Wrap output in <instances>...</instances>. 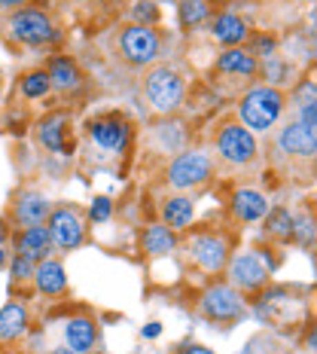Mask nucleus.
I'll return each instance as SVG.
<instances>
[{
  "instance_id": "20",
  "label": "nucleus",
  "mask_w": 317,
  "mask_h": 354,
  "mask_svg": "<svg viewBox=\"0 0 317 354\" xmlns=\"http://www.w3.org/2000/svg\"><path fill=\"white\" fill-rule=\"evenodd\" d=\"M217 71L223 73H238V77H253L256 71H260V64H256V55L247 53V49H229V53L220 55L217 62Z\"/></svg>"
},
{
  "instance_id": "28",
  "label": "nucleus",
  "mask_w": 317,
  "mask_h": 354,
  "mask_svg": "<svg viewBox=\"0 0 317 354\" xmlns=\"http://www.w3.org/2000/svg\"><path fill=\"white\" fill-rule=\"evenodd\" d=\"M49 88H52V83H49L46 71H34L21 80V95H25V98H43Z\"/></svg>"
},
{
  "instance_id": "21",
  "label": "nucleus",
  "mask_w": 317,
  "mask_h": 354,
  "mask_svg": "<svg viewBox=\"0 0 317 354\" xmlns=\"http://www.w3.org/2000/svg\"><path fill=\"white\" fill-rule=\"evenodd\" d=\"M25 330H28V312L19 302H10V306L0 308V342H12Z\"/></svg>"
},
{
  "instance_id": "17",
  "label": "nucleus",
  "mask_w": 317,
  "mask_h": 354,
  "mask_svg": "<svg viewBox=\"0 0 317 354\" xmlns=\"http://www.w3.org/2000/svg\"><path fill=\"white\" fill-rule=\"evenodd\" d=\"M19 254L21 257H28V260H46L49 257V250H52V239H49V230L46 226H28L25 232L19 235Z\"/></svg>"
},
{
  "instance_id": "13",
  "label": "nucleus",
  "mask_w": 317,
  "mask_h": 354,
  "mask_svg": "<svg viewBox=\"0 0 317 354\" xmlns=\"http://www.w3.org/2000/svg\"><path fill=\"white\" fill-rule=\"evenodd\" d=\"M49 211H52V205H49L46 196L40 193H21L16 208H12V220L21 226V230H28V226H40L46 223Z\"/></svg>"
},
{
  "instance_id": "19",
  "label": "nucleus",
  "mask_w": 317,
  "mask_h": 354,
  "mask_svg": "<svg viewBox=\"0 0 317 354\" xmlns=\"http://www.w3.org/2000/svg\"><path fill=\"white\" fill-rule=\"evenodd\" d=\"M213 37H217L223 46H238V43L247 40V25L241 16H235V12H220L217 19H213Z\"/></svg>"
},
{
  "instance_id": "18",
  "label": "nucleus",
  "mask_w": 317,
  "mask_h": 354,
  "mask_svg": "<svg viewBox=\"0 0 317 354\" xmlns=\"http://www.w3.org/2000/svg\"><path fill=\"white\" fill-rule=\"evenodd\" d=\"M49 83H52V88H58V92H77L79 83H83V73H79V68L70 62V58L58 55L52 58V64H49Z\"/></svg>"
},
{
  "instance_id": "8",
  "label": "nucleus",
  "mask_w": 317,
  "mask_h": 354,
  "mask_svg": "<svg viewBox=\"0 0 317 354\" xmlns=\"http://www.w3.org/2000/svg\"><path fill=\"white\" fill-rule=\"evenodd\" d=\"M217 150L220 156L232 165H247L250 159L256 156V138L253 131L244 129V125H223L217 135Z\"/></svg>"
},
{
  "instance_id": "24",
  "label": "nucleus",
  "mask_w": 317,
  "mask_h": 354,
  "mask_svg": "<svg viewBox=\"0 0 317 354\" xmlns=\"http://www.w3.org/2000/svg\"><path fill=\"white\" fill-rule=\"evenodd\" d=\"M174 245H177V239H174V232L168 230L165 223L162 226H146L144 230V250L150 257L168 254V250H174Z\"/></svg>"
},
{
  "instance_id": "2",
  "label": "nucleus",
  "mask_w": 317,
  "mask_h": 354,
  "mask_svg": "<svg viewBox=\"0 0 317 354\" xmlns=\"http://www.w3.org/2000/svg\"><path fill=\"white\" fill-rule=\"evenodd\" d=\"M146 101H150V107L156 110V113H174L177 107H180L183 101V77L177 73L174 68H156L146 77Z\"/></svg>"
},
{
  "instance_id": "22",
  "label": "nucleus",
  "mask_w": 317,
  "mask_h": 354,
  "mask_svg": "<svg viewBox=\"0 0 317 354\" xmlns=\"http://www.w3.org/2000/svg\"><path fill=\"white\" fill-rule=\"evenodd\" d=\"M193 202H189L186 196H174L165 202V208H162V220H165L168 230H186L189 223H193Z\"/></svg>"
},
{
  "instance_id": "34",
  "label": "nucleus",
  "mask_w": 317,
  "mask_h": 354,
  "mask_svg": "<svg viewBox=\"0 0 317 354\" xmlns=\"http://www.w3.org/2000/svg\"><path fill=\"white\" fill-rule=\"evenodd\" d=\"M183 354H213V351L204 348V345H189V348H183Z\"/></svg>"
},
{
  "instance_id": "36",
  "label": "nucleus",
  "mask_w": 317,
  "mask_h": 354,
  "mask_svg": "<svg viewBox=\"0 0 317 354\" xmlns=\"http://www.w3.org/2000/svg\"><path fill=\"white\" fill-rule=\"evenodd\" d=\"M19 3H25V0H0V10H6V6H19Z\"/></svg>"
},
{
  "instance_id": "33",
  "label": "nucleus",
  "mask_w": 317,
  "mask_h": 354,
  "mask_svg": "<svg viewBox=\"0 0 317 354\" xmlns=\"http://www.w3.org/2000/svg\"><path fill=\"white\" fill-rule=\"evenodd\" d=\"M159 333H162L159 324H146V327H144V336H146V339H156Z\"/></svg>"
},
{
  "instance_id": "23",
  "label": "nucleus",
  "mask_w": 317,
  "mask_h": 354,
  "mask_svg": "<svg viewBox=\"0 0 317 354\" xmlns=\"http://www.w3.org/2000/svg\"><path fill=\"white\" fill-rule=\"evenodd\" d=\"M64 116H49V120L40 122V129H37V138H40V144L46 147L49 153H68L70 147L64 141Z\"/></svg>"
},
{
  "instance_id": "30",
  "label": "nucleus",
  "mask_w": 317,
  "mask_h": 354,
  "mask_svg": "<svg viewBox=\"0 0 317 354\" xmlns=\"http://www.w3.org/2000/svg\"><path fill=\"white\" fill-rule=\"evenodd\" d=\"M131 19H135L137 25H150V21H156L159 19L156 0H141V3H135V10H131Z\"/></svg>"
},
{
  "instance_id": "39",
  "label": "nucleus",
  "mask_w": 317,
  "mask_h": 354,
  "mask_svg": "<svg viewBox=\"0 0 317 354\" xmlns=\"http://www.w3.org/2000/svg\"><path fill=\"white\" fill-rule=\"evenodd\" d=\"M213 3H229V0H213Z\"/></svg>"
},
{
  "instance_id": "1",
  "label": "nucleus",
  "mask_w": 317,
  "mask_h": 354,
  "mask_svg": "<svg viewBox=\"0 0 317 354\" xmlns=\"http://www.w3.org/2000/svg\"><path fill=\"white\" fill-rule=\"evenodd\" d=\"M284 113V95L271 86H260L250 88L238 104V116L244 122V129L250 131H265L271 129Z\"/></svg>"
},
{
  "instance_id": "4",
  "label": "nucleus",
  "mask_w": 317,
  "mask_h": 354,
  "mask_svg": "<svg viewBox=\"0 0 317 354\" xmlns=\"http://www.w3.org/2000/svg\"><path fill=\"white\" fill-rule=\"evenodd\" d=\"M119 53L128 64H150L162 53V37L150 25H131L119 34Z\"/></svg>"
},
{
  "instance_id": "5",
  "label": "nucleus",
  "mask_w": 317,
  "mask_h": 354,
  "mask_svg": "<svg viewBox=\"0 0 317 354\" xmlns=\"http://www.w3.org/2000/svg\"><path fill=\"white\" fill-rule=\"evenodd\" d=\"M49 239L58 250H77L86 241V220L77 208H55L46 217Z\"/></svg>"
},
{
  "instance_id": "16",
  "label": "nucleus",
  "mask_w": 317,
  "mask_h": 354,
  "mask_svg": "<svg viewBox=\"0 0 317 354\" xmlns=\"http://www.w3.org/2000/svg\"><path fill=\"white\" fill-rule=\"evenodd\" d=\"M232 211L241 223H253V220H262L269 214V202H265L262 193L256 189H238L232 196Z\"/></svg>"
},
{
  "instance_id": "15",
  "label": "nucleus",
  "mask_w": 317,
  "mask_h": 354,
  "mask_svg": "<svg viewBox=\"0 0 317 354\" xmlns=\"http://www.w3.org/2000/svg\"><path fill=\"white\" fill-rule=\"evenodd\" d=\"M95 339H98V330L88 318H70L64 324V345L73 354H88L95 348Z\"/></svg>"
},
{
  "instance_id": "35",
  "label": "nucleus",
  "mask_w": 317,
  "mask_h": 354,
  "mask_svg": "<svg viewBox=\"0 0 317 354\" xmlns=\"http://www.w3.org/2000/svg\"><path fill=\"white\" fill-rule=\"evenodd\" d=\"M6 263H10V254H6V248L3 245H0V269H3V266Z\"/></svg>"
},
{
  "instance_id": "6",
  "label": "nucleus",
  "mask_w": 317,
  "mask_h": 354,
  "mask_svg": "<svg viewBox=\"0 0 317 354\" xmlns=\"http://www.w3.org/2000/svg\"><path fill=\"white\" fill-rule=\"evenodd\" d=\"M202 312L208 315L211 321H235L244 315V299H241V293L235 290L232 284H211L208 290L202 293Z\"/></svg>"
},
{
  "instance_id": "31",
  "label": "nucleus",
  "mask_w": 317,
  "mask_h": 354,
  "mask_svg": "<svg viewBox=\"0 0 317 354\" xmlns=\"http://www.w3.org/2000/svg\"><path fill=\"white\" fill-rule=\"evenodd\" d=\"M110 214H113V202H110L107 196H98L92 202V211H88V217H92V223H107Z\"/></svg>"
},
{
  "instance_id": "3",
  "label": "nucleus",
  "mask_w": 317,
  "mask_h": 354,
  "mask_svg": "<svg viewBox=\"0 0 317 354\" xmlns=\"http://www.w3.org/2000/svg\"><path fill=\"white\" fill-rule=\"evenodd\" d=\"M10 37L21 46H43V43L55 40V25L46 12L34 10V6H25V10H16L10 19Z\"/></svg>"
},
{
  "instance_id": "26",
  "label": "nucleus",
  "mask_w": 317,
  "mask_h": 354,
  "mask_svg": "<svg viewBox=\"0 0 317 354\" xmlns=\"http://www.w3.org/2000/svg\"><path fill=\"white\" fill-rule=\"evenodd\" d=\"M265 230H269V235H275V239L290 241L293 232H296V217L287 208H275L271 214H265Z\"/></svg>"
},
{
  "instance_id": "38",
  "label": "nucleus",
  "mask_w": 317,
  "mask_h": 354,
  "mask_svg": "<svg viewBox=\"0 0 317 354\" xmlns=\"http://www.w3.org/2000/svg\"><path fill=\"white\" fill-rule=\"evenodd\" d=\"M3 239H6V226L0 223V245H3Z\"/></svg>"
},
{
  "instance_id": "29",
  "label": "nucleus",
  "mask_w": 317,
  "mask_h": 354,
  "mask_svg": "<svg viewBox=\"0 0 317 354\" xmlns=\"http://www.w3.org/2000/svg\"><path fill=\"white\" fill-rule=\"evenodd\" d=\"M34 269H37V263H34V260H28V257H21V254L10 263L12 281H16V284H21V281H31V278H34Z\"/></svg>"
},
{
  "instance_id": "25",
  "label": "nucleus",
  "mask_w": 317,
  "mask_h": 354,
  "mask_svg": "<svg viewBox=\"0 0 317 354\" xmlns=\"http://www.w3.org/2000/svg\"><path fill=\"white\" fill-rule=\"evenodd\" d=\"M317 104V92H314V80L308 77L305 83L296 88V110H299V122L308 125V129H317V120H314V107Z\"/></svg>"
},
{
  "instance_id": "7",
  "label": "nucleus",
  "mask_w": 317,
  "mask_h": 354,
  "mask_svg": "<svg viewBox=\"0 0 317 354\" xmlns=\"http://www.w3.org/2000/svg\"><path fill=\"white\" fill-rule=\"evenodd\" d=\"M88 138H92V144L98 147L101 153L116 156V153H122L131 141V125H128V120H122L119 113H110V116H104V120L92 122Z\"/></svg>"
},
{
  "instance_id": "32",
  "label": "nucleus",
  "mask_w": 317,
  "mask_h": 354,
  "mask_svg": "<svg viewBox=\"0 0 317 354\" xmlns=\"http://www.w3.org/2000/svg\"><path fill=\"white\" fill-rule=\"evenodd\" d=\"M265 73H269V80H275V83H281V77H284V64L278 62L275 55L265 62Z\"/></svg>"
},
{
  "instance_id": "37",
  "label": "nucleus",
  "mask_w": 317,
  "mask_h": 354,
  "mask_svg": "<svg viewBox=\"0 0 317 354\" xmlns=\"http://www.w3.org/2000/svg\"><path fill=\"white\" fill-rule=\"evenodd\" d=\"M52 354H73V351H70V348H68V345H64V348H55V351H52Z\"/></svg>"
},
{
  "instance_id": "10",
  "label": "nucleus",
  "mask_w": 317,
  "mask_h": 354,
  "mask_svg": "<svg viewBox=\"0 0 317 354\" xmlns=\"http://www.w3.org/2000/svg\"><path fill=\"white\" fill-rule=\"evenodd\" d=\"M229 278L241 290H260V287H265V281H269V263H265L256 250L238 254L229 266Z\"/></svg>"
},
{
  "instance_id": "9",
  "label": "nucleus",
  "mask_w": 317,
  "mask_h": 354,
  "mask_svg": "<svg viewBox=\"0 0 317 354\" xmlns=\"http://www.w3.org/2000/svg\"><path fill=\"white\" fill-rule=\"evenodd\" d=\"M208 177H211V159L195 150L183 153V156H177L171 165H168V180H171V187H177V189L198 187V183H204Z\"/></svg>"
},
{
  "instance_id": "27",
  "label": "nucleus",
  "mask_w": 317,
  "mask_h": 354,
  "mask_svg": "<svg viewBox=\"0 0 317 354\" xmlns=\"http://www.w3.org/2000/svg\"><path fill=\"white\" fill-rule=\"evenodd\" d=\"M208 0H180V21L183 28H195L208 19Z\"/></svg>"
},
{
  "instance_id": "12",
  "label": "nucleus",
  "mask_w": 317,
  "mask_h": 354,
  "mask_svg": "<svg viewBox=\"0 0 317 354\" xmlns=\"http://www.w3.org/2000/svg\"><path fill=\"white\" fill-rule=\"evenodd\" d=\"M278 144H281L284 153H290V156H305L311 159L317 153V131L308 129V125H302L299 120L290 122L287 129L281 131V138H278Z\"/></svg>"
},
{
  "instance_id": "14",
  "label": "nucleus",
  "mask_w": 317,
  "mask_h": 354,
  "mask_svg": "<svg viewBox=\"0 0 317 354\" xmlns=\"http://www.w3.org/2000/svg\"><path fill=\"white\" fill-rule=\"evenodd\" d=\"M34 281H37V290L43 297H61L68 290V275H64V266L58 260H40L34 269Z\"/></svg>"
},
{
  "instance_id": "11",
  "label": "nucleus",
  "mask_w": 317,
  "mask_h": 354,
  "mask_svg": "<svg viewBox=\"0 0 317 354\" xmlns=\"http://www.w3.org/2000/svg\"><path fill=\"white\" fill-rule=\"evenodd\" d=\"M189 250H193V260L208 272H223V266L229 263V241L213 232L195 235V239L189 241Z\"/></svg>"
}]
</instances>
